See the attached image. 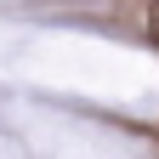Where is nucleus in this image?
<instances>
[{
  "label": "nucleus",
  "instance_id": "nucleus-1",
  "mask_svg": "<svg viewBox=\"0 0 159 159\" xmlns=\"http://www.w3.org/2000/svg\"><path fill=\"white\" fill-rule=\"evenodd\" d=\"M153 40H159V17H153Z\"/></svg>",
  "mask_w": 159,
  "mask_h": 159
}]
</instances>
